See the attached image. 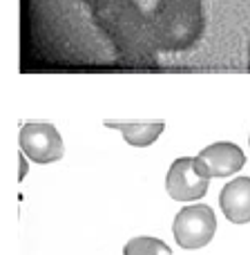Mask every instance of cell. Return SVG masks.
<instances>
[{"mask_svg": "<svg viewBox=\"0 0 250 255\" xmlns=\"http://www.w3.org/2000/svg\"><path fill=\"white\" fill-rule=\"evenodd\" d=\"M18 143L20 152L34 163H52L63 157V139L52 124H25Z\"/></svg>", "mask_w": 250, "mask_h": 255, "instance_id": "obj_5", "label": "cell"}, {"mask_svg": "<svg viewBox=\"0 0 250 255\" xmlns=\"http://www.w3.org/2000/svg\"><path fill=\"white\" fill-rule=\"evenodd\" d=\"M248 143H250V136H248Z\"/></svg>", "mask_w": 250, "mask_h": 255, "instance_id": "obj_13", "label": "cell"}, {"mask_svg": "<svg viewBox=\"0 0 250 255\" xmlns=\"http://www.w3.org/2000/svg\"><path fill=\"white\" fill-rule=\"evenodd\" d=\"M248 67H250V58H248Z\"/></svg>", "mask_w": 250, "mask_h": 255, "instance_id": "obj_12", "label": "cell"}, {"mask_svg": "<svg viewBox=\"0 0 250 255\" xmlns=\"http://www.w3.org/2000/svg\"><path fill=\"white\" fill-rule=\"evenodd\" d=\"M96 27L112 40L121 58L132 65H152L154 43L150 34V16L134 0H105L92 9Z\"/></svg>", "mask_w": 250, "mask_h": 255, "instance_id": "obj_1", "label": "cell"}, {"mask_svg": "<svg viewBox=\"0 0 250 255\" xmlns=\"http://www.w3.org/2000/svg\"><path fill=\"white\" fill-rule=\"evenodd\" d=\"M212 175L199 157H181L170 166L166 190L176 202H194L208 193Z\"/></svg>", "mask_w": 250, "mask_h": 255, "instance_id": "obj_3", "label": "cell"}, {"mask_svg": "<svg viewBox=\"0 0 250 255\" xmlns=\"http://www.w3.org/2000/svg\"><path fill=\"white\" fill-rule=\"evenodd\" d=\"M217 231L215 211L206 204H192L176 213L172 233L181 249H201L210 244Z\"/></svg>", "mask_w": 250, "mask_h": 255, "instance_id": "obj_4", "label": "cell"}, {"mask_svg": "<svg viewBox=\"0 0 250 255\" xmlns=\"http://www.w3.org/2000/svg\"><path fill=\"white\" fill-rule=\"evenodd\" d=\"M203 29V7L194 0H157L150 11V34L157 52H185L199 43Z\"/></svg>", "mask_w": 250, "mask_h": 255, "instance_id": "obj_2", "label": "cell"}, {"mask_svg": "<svg viewBox=\"0 0 250 255\" xmlns=\"http://www.w3.org/2000/svg\"><path fill=\"white\" fill-rule=\"evenodd\" d=\"M203 163H206L208 172L212 177H228L235 175L244 168L246 163V154L242 152V148L228 141H219V143H212L208 148H203L197 154Z\"/></svg>", "mask_w": 250, "mask_h": 255, "instance_id": "obj_6", "label": "cell"}, {"mask_svg": "<svg viewBox=\"0 0 250 255\" xmlns=\"http://www.w3.org/2000/svg\"><path fill=\"white\" fill-rule=\"evenodd\" d=\"M194 2H203V0H194Z\"/></svg>", "mask_w": 250, "mask_h": 255, "instance_id": "obj_11", "label": "cell"}, {"mask_svg": "<svg viewBox=\"0 0 250 255\" xmlns=\"http://www.w3.org/2000/svg\"><path fill=\"white\" fill-rule=\"evenodd\" d=\"M81 2H85V4H89V7H98V4H101V2H105V0H81Z\"/></svg>", "mask_w": 250, "mask_h": 255, "instance_id": "obj_10", "label": "cell"}, {"mask_svg": "<svg viewBox=\"0 0 250 255\" xmlns=\"http://www.w3.org/2000/svg\"><path fill=\"white\" fill-rule=\"evenodd\" d=\"M105 126L112 128V130H119L123 134V139L130 145H134V148H148V145H152L161 136L163 128H166L161 121H152V124H114V121L107 124L105 121Z\"/></svg>", "mask_w": 250, "mask_h": 255, "instance_id": "obj_8", "label": "cell"}, {"mask_svg": "<svg viewBox=\"0 0 250 255\" xmlns=\"http://www.w3.org/2000/svg\"><path fill=\"white\" fill-rule=\"evenodd\" d=\"M219 206L233 224L250 222V177H235L221 188Z\"/></svg>", "mask_w": 250, "mask_h": 255, "instance_id": "obj_7", "label": "cell"}, {"mask_svg": "<svg viewBox=\"0 0 250 255\" xmlns=\"http://www.w3.org/2000/svg\"><path fill=\"white\" fill-rule=\"evenodd\" d=\"M123 255H172V249L157 238H132L125 244Z\"/></svg>", "mask_w": 250, "mask_h": 255, "instance_id": "obj_9", "label": "cell"}]
</instances>
